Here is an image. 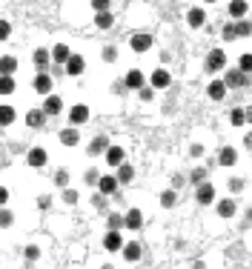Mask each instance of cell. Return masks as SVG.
<instances>
[{"mask_svg": "<svg viewBox=\"0 0 252 269\" xmlns=\"http://www.w3.org/2000/svg\"><path fill=\"white\" fill-rule=\"evenodd\" d=\"M43 120H46V112H43V109H29V112H26V123H29L32 129H40Z\"/></svg>", "mask_w": 252, "mask_h": 269, "instance_id": "9c48e42d", "label": "cell"}, {"mask_svg": "<svg viewBox=\"0 0 252 269\" xmlns=\"http://www.w3.org/2000/svg\"><path fill=\"white\" fill-rule=\"evenodd\" d=\"M106 146H109V137H106V134H98V137L89 143V155H101Z\"/></svg>", "mask_w": 252, "mask_h": 269, "instance_id": "ffe728a7", "label": "cell"}, {"mask_svg": "<svg viewBox=\"0 0 252 269\" xmlns=\"http://www.w3.org/2000/svg\"><path fill=\"white\" fill-rule=\"evenodd\" d=\"M138 98H140V101H152V89H146V83H143L138 89Z\"/></svg>", "mask_w": 252, "mask_h": 269, "instance_id": "b9f144b4", "label": "cell"}, {"mask_svg": "<svg viewBox=\"0 0 252 269\" xmlns=\"http://www.w3.org/2000/svg\"><path fill=\"white\" fill-rule=\"evenodd\" d=\"M63 63H66V75H75V78H78V75L86 69V60L81 57V54H69Z\"/></svg>", "mask_w": 252, "mask_h": 269, "instance_id": "277c9868", "label": "cell"}, {"mask_svg": "<svg viewBox=\"0 0 252 269\" xmlns=\"http://www.w3.org/2000/svg\"><path fill=\"white\" fill-rule=\"evenodd\" d=\"M34 89H37L40 95H49V89H52V75H37V78H34Z\"/></svg>", "mask_w": 252, "mask_h": 269, "instance_id": "d6986e66", "label": "cell"}, {"mask_svg": "<svg viewBox=\"0 0 252 269\" xmlns=\"http://www.w3.org/2000/svg\"><path fill=\"white\" fill-rule=\"evenodd\" d=\"M140 223H143L140 209H129V212H126V218H123V226H126V229H140Z\"/></svg>", "mask_w": 252, "mask_h": 269, "instance_id": "30bf717a", "label": "cell"}, {"mask_svg": "<svg viewBox=\"0 0 252 269\" xmlns=\"http://www.w3.org/2000/svg\"><path fill=\"white\" fill-rule=\"evenodd\" d=\"M26 161H29V166H34V169L46 166V152L43 149H32L29 155H26Z\"/></svg>", "mask_w": 252, "mask_h": 269, "instance_id": "5bb4252c", "label": "cell"}, {"mask_svg": "<svg viewBox=\"0 0 252 269\" xmlns=\"http://www.w3.org/2000/svg\"><path fill=\"white\" fill-rule=\"evenodd\" d=\"M34 63H37V69H46V63H49V52L37 49V52H34Z\"/></svg>", "mask_w": 252, "mask_h": 269, "instance_id": "1f68e13d", "label": "cell"}, {"mask_svg": "<svg viewBox=\"0 0 252 269\" xmlns=\"http://www.w3.org/2000/svg\"><path fill=\"white\" fill-rule=\"evenodd\" d=\"M12 220H15V215L9 209H0V226H12Z\"/></svg>", "mask_w": 252, "mask_h": 269, "instance_id": "836d02e7", "label": "cell"}, {"mask_svg": "<svg viewBox=\"0 0 252 269\" xmlns=\"http://www.w3.org/2000/svg\"><path fill=\"white\" fill-rule=\"evenodd\" d=\"M203 3H215V0H203Z\"/></svg>", "mask_w": 252, "mask_h": 269, "instance_id": "f5cc1de1", "label": "cell"}, {"mask_svg": "<svg viewBox=\"0 0 252 269\" xmlns=\"http://www.w3.org/2000/svg\"><path fill=\"white\" fill-rule=\"evenodd\" d=\"M186 20H189V26H192V29H198V26H203V20H206V15H203V9H189V15H186Z\"/></svg>", "mask_w": 252, "mask_h": 269, "instance_id": "44dd1931", "label": "cell"}, {"mask_svg": "<svg viewBox=\"0 0 252 269\" xmlns=\"http://www.w3.org/2000/svg\"><path fill=\"white\" fill-rule=\"evenodd\" d=\"M69 120H72V126H81V123H86V120H89V106H84V103L72 106V109H69Z\"/></svg>", "mask_w": 252, "mask_h": 269, "instance_id": "3957f363", "label": "cell"}, {"mask_svg": "<svg viewBox=\"0 0 252 269\" xmlns=\"http://www.w3.org/2000/svg\"><path fill=\"white\" fill-rule=\"evenodd\" d=\"M235 26H224V40H235Z\"/></svg>", "mask_w": 252, "mask_h": 269, "instance_id": "7dc6e473", "label": "cell"}, {"mask_svg": "<svg viewBox=\"0 0 252 269\" xmlns=\"http://www.w3.org/2000/svg\"><path fill=\"white\" fill-rule=\"evenodd\" d=\"M92 201H95V206H106V195H103V192H101V195H95Z\"/></svg>", "mask_w": 252, "mask_h": 269, "instance_id": "f907efd6", "label": "cell"}, {"mask_svg": "<svg viewBox=\"0 0 252 269\" xmlns=\"http://www.w3.org/2000/svg\"><path fill=\"white\" fill-rule=\"evenodd\" d=\"M55 184H57V186H66L69 184V172H66V169H60V172L55 175Z\"/></svg>", "mask_w": 252, "mask_h": 269, "instance_id": "8d00e7d4", "label": "cell"}, {"mask_svg": "<svg viewBox=\"0 0 252 269\" xmlns=\"http://www.w3.org/2000/svg\"><path fill=\"white\" fill-rule=\"evenodd\" d=\"M15 120V109L12 106H0V126H9Z\"/></svg>", "mask_w": 252, "mask_h": 269, "instance_id": "4dcf8cb0", "label": "cell"}, {"mask_svg": "<svg viewBox=\"0 0 252 269\" xmlns=\"http://www.w3.org/2000/svg\"><path fill=\"white\" fill-rule=\"evenodd\" d=\"M120 161H123V149L120 146H106V163L109 166H118Z\"/></svg>", "mask_w": 252, "mask_h": 269, "instance_id": "ac0fdd59", "label": "cell"}, {"mask_svg": "<svg viewBox=\"0 0 252 269\" xmlns=\"http://www.w3.org/2000/svg\"><path fill=\"white\" fill-rule=\"evenodd\" d=\"M123 226V215H109V229H120Z\"/></svg>", "mask_w": 252, "mask_h": 269, "instance_id": "f35d334b", "label": "cell"}, {"mask_svg": "<svg viewBox=\"0 0 252 269\" xmlns=\"http://www.w3.org/2000/svg\"><path fill=\"white\" fill-rule=\"evenodd\" d=\"M169 86V72L167 69H155L152 72V89H167Z\"/></svg>", "mask_w": 252, "mask_h": 269, "instance_id": "8fae6325", "label": "cell"}, {"mask_svg": "<svg viewBox=\"0 0 252 269\" xmlns=\"http://www.w3.org/2000/svg\"><path fill=\"white\" fill-rule=\"evenodd\" d=\"M221 166H235V161H238V152L232 149V146H224V149H221Z\"/></svg>", "mask_w": 252, "mask_h": 269, "instance_id": "2e32d148", "label": "cell"}, {"mask_svg": "<svg viewBox=\"0 0 252 269\" xmlns=\"http://www.w3.org/2000/svg\"><path fill=\"white\" fill-rule=\"evenodd\" d=\"M149 46H152V37H149V34H135V37H132V49L138 52V54L149 52Z\"/></svg>", "mask_w": 252, "mask_h": 269, "instance_id": "7c38bea8", "label": "cell"}, {"mask_svg": "<svg viewBox=\"0 0 252 269\" xmlns=\"http://www.w3.org/2000/svg\"><path fill=\"white\" fill-rule=\"evenodd\" d=\"M60 109H63V101H60L57 95H49L46 103H43V112H46V115H57Z\"/></svg>", "mask_w": 252, "mask_h": 269, "instance_id": "9a60e30c", "label": "cell"}, {"mask_svg": "<svg viewBox=\"0 0 252 269\" xmlns=\"http://www.w3.org/2000/svg\"><path fill=\"white\" fill-rule=\"evenodd\" d=\"M206 92H209L212 101H224V98H226V86H224V81H212Z\"/></svg>", "mask_w": 252, "mask_h": 269, "instance_id": "4fadbf2b", "label": "cell"}, {"mask_svg": "<svg viewBox=\"0 0 252 269\" xmlns=\"http://www.w3.org/2000/svg\"><path fill=\"white\" fill-rule=\"evenodd\" d=\"M86 181H89V184H95V181H98V172H95V169H89V172H86Z\"/></svg>", "mask_w": 252, "mask_h": 269, "instance_id": "816d5d0a", "label": "cell"}, {"mask_svg": "<svg viewBox=\"0 0 252 269\" xmlns=\"http://www.w3.org/2000/svg\"><path fill=\"white\" fill-rule=\"evenodd\" d=\"M37 255H40V249H37V246H29V249H26V261L32 264V261H37Z\"/></svg>", "mask_w": 252, "mask_h": 269, "instance_id": "bcb514c9", "label": "cell"}, {"mask_svg": "<svg viewBox=\"0 0 252 269\" xmlns=\"http://www.w3.org/2000/svg\"><path fill=\"white\" fill-rule=\"evenodd\" d=\"M60 143H63V146H78V143H81V132H78V126L63 129V132H60Z\"/></svg>", "mask_w": 252, "mask_h": 269, "instance_id": "ba28073f", "label": "cell"}, {"mask_svg": "<svg viewBox=\"0 0 252 269\" xmlns=\"http://www.w3.org/2000/svg\"><path fill=\"white\" fill-rule=\"evenodd\" d=\"M15 92V78L12 75H0V95L6 98V95H12Z\"/></svg>", "mask_w": 252, "mask_h": 269, "instance_id": "603a6c76", "label": "cell"}, {"mask_svg": "<svg viewBox=\"0 0 252 269\" xmlns=\"http://www.w3.org/2000/svg\"><path fill=\"white\" fill-rule=\"evenodd\" d=\"M115 178H118V184H129V181L135 178L132 166H126V163L120 161V163H118V175H115Z\"/></svg>", "mask_w": 252, "mask_h": 269, "instance_id": "7402d4cb", "label": "cell"}, {"mask_svg": "<svg viewBox=\"0 0 252 269\" xmlns=\"http://www.w3.org/2000/svg\"><path fill=\"white\" fill-rule=\"evenodd\" d=\"M98 189H101L103 195H115L118 192V178H112V175H103L101 181H95Z\"/></svg>", "mask_w": 252, "mask_h": 269, "instance_id": "52a82bcc", "label": "cell"}, {"mask_svg": "<svg viewBox=\"0 0 252 269\" xmlns=\"http://www.w3.org/2000/svg\"><path fill=\"white\" fill-rule=\"evenodd\" d=\"M175 201H178V198H175V192H164V195H161V206H175Z\"/></svg>", "mask_w": 252, "mask_h": 269, "instance_id": "d6a6232c", "label": "cell"}, {"mask_svg": "<svg viewBox=\"0 0 252 269\" xmlns=\"http://www.w3.org/2000/svg\"><path fill=\"white\" fill-rule=\"evenodd\" d=\"M247 118H250V112H247V109H232V112H229V120H232L235 126H244Z\"/></svg>", "mask_w": 252, "mask_h": 269, "instance_id": "83f0119b", "label": "cell"}, {"mask_svg": "<svg viewBox=\"0 0 252 269\" xmlns=\"http://www.w3.org/2000/svg\"><path fill=\"white\" fill-rule=\"evenodd\" d=\"M69 54H72V52H69V46H66V43H57V46H55V52H52V57H55L57 63H63V60H66Z\"/></svg>", "mask_w": 252, "mask_h": 269, "instance_id": "f546056e", "label": "cell"}, {"mask_svg": "<svg viewBox=\"0 0 252 269\" xmlns=\"http://www.w3.org/2000/svg\"><path fill=\"white\" fill-rule=\"evenodd\" d=\"M224 66H226V54L221 49H212L209 57H206V69H209V72H221Z\"/></svg>", "mask_w": 252, "mask_h": 269, "instance_id": "7a4b0ae2", "label": "cell"}, {"mask_svg": "<svg viewBox=\"0 0 252 269\" xmlns=\"http://www.w3.org/2000/svg\"><path fill=\"white\" fill-rule=\"evenodd\" d=\"M241 189H244V181L241 178H232L229 181V192H241Z\"/></svg>", "mask_w": 252, "mask_h": 269, "instance_id": "f6af8a7d", "label": "cell"}, {"mask_svg": "<svg viewBox=\"0 0 252 269\" xmlns=\"http://www.w3.org/2000/svg\"><path fill=\"white\" fill-rule=\"evenodd\" d=\"M215 201V186L212 184H198V203H201V206H209V203Z\"/></svg>", "mask_w": 252, "mask_h": 269, "instance_id": "8992f818", "label": "cell"}, {"mask_svg": "<svg viewBox=\"0 0 252 269\" xmlns=\"http://www.w3.org/2000/svg\"><path fill=\"white\" fill-rule=\"evenodd\" d=\"M247 83H250V78H247L241 69L226 72V78H224V86H226V89H238V86H247Z\"/></svg>", "mask_w": 252, "mask_h": 269, "instance_id": "6da1fadb", "label": "cell"}, {"mask_svg": "<svg viewBox=\"0 0 252 269\" xmlns=\"http://www.w3.org/2000/svg\"><path fill=\"white\" fill-rule=\"evenodd\" d=\"M218 215L221 218H232V215H235V203L232 201H221L218 203Z\"/></svg>", "mask_w": 252, "mask_h": 269, "instance_id": "f1b7e54d", "label": "cell"}, {"mask_svg": "<svg viewBox=\"0 0 252 269\" xmlns=\"http://www.w3.org/2000/svg\"><path fill=\"white\" fill-rule=\"evenodd\" d=\"M115 57H118V49H115V46H106V49H103V60H106V63H112Z\"/></svg>", "mask_w": 252, "mask_h": 269, "instance_id": "e575fe53", "label": "cell"}, {"mask_svg": "<svg viewBox=\"0 0 252 269\" xmlns=\"http://www.w3.org/2000/svg\"><path fill=\"white\" fill-rule=\"evenodd\" d=\"M189 152H192V158H201V155H203V146H201V143H195Z\"/></svg>", "mask_w": 252, "mask_h": 269, "instance_id": "c3c4849f", "label": "cell"}, {"mask_svg": "<svg viewBox=\"0 0 252 269\" xmlns=\"http://www.w3.org/2000/svg\"><path fill=\"white\" fill-rule=\"evenodd\" d=\"M123 249V258L126 261H138L140 258V243H126V246H120Z\"/></svg>", "mask_w": 252, "mask_h": 269, "instance_id": "484cf974", "label": "cell"}, {"mask_svg": "<svg viewBox=\"0 0 252 269\" xmlns=\"http://www.w3.org/2000/svg\"><path fill=\"white\" fill-rule=\"evenodd\" d=\"M17 72V60L12 54H3L0 57V75H15Z\"/></svg>", "mask_w": 252, "mask_h": 269, "instance_id": "e0dca14e", "label": "cell"}, {"mask_svg": "<svg viewBox=\"0 0 252 269\" xmlns=\"http://www.w3.org/2000/svg\"><path fill=\"white\" fill-rule=\"evenodd\" d=\"M126 86H129V89H140V86H143V72L132 69V72L126 75Z\"/></svg>", "mask_w": 252, "mask_h": 269, "instance_id": "cb8c5ba5", "label": "cell"}, {"mask_svg": "<svg viewBox=\"0 0 252 269\" xmlns=\"http://www.w3.org/2000/svg\"><path fill=\"white\" fill-rule=\"evenodd\" d=\"M112 23H115V17L109 15V9H106V12H98V17H95V26H98V29H109Z\"/></svg>", "mask_w": 252, "mask_h": 269, "instance_id": "d4e9b609", "label": "cell"}, {"mask_svg": "<svg viewBox=\"0 0 252 269\" xmlns=\"http://www.w3.org/2000/svg\"><path fill=\"white\" fill-rule=\"evenodd\" d=\"M9 32H12V26H9L6 20H0V40H6V37H9Z\"/></svg>", "mask_w": 252, "mask_h": 269, "instance_id": "ee69618b", "label": "cell"}, {"mask_svg": "<svg viewBox=\"0 0 252 269\" xmlns=\"http://www.w3.org/2000/svg\"><path fill=\"white\" fill-rule=\"evenodd\" d=\"M63 201L66 203H78V192H75V189H66V192H63Z\"/></svg>", "mask_w": 252, "mask_h": 269, "instance_id": "7bdbcfd3", "label": "cell"}, {"mask_svg": "<svg viewBox=\"0 0 252 269\" xmlns=\"http://www.w3.org/2000/svg\"><path fill=\"white\" fill-rule=\"evenodd\" d=\"M92 9L95 12H106L109 9V0H92Z\"/></svg>", "mask_w": 252, "mask_h": 269, "instance_id": "60d3db41", "label": "cell"}, {"mask_svg": "<svg viewBox=\"0 0 252 269\" xmlns=\"http://www.w3.org/2000/svg\"><path fill=\"white\" fill-rule=\"evenodd\" d=\"M203 178H206V172H203V169H195V172L189 175V181H192V184H201Z\"/></svg>", "mask_w": 252, "mask_h": 269, "instance_id": "ab89813d", "label": "cell"}, {"mask_svg": "<svg viewBox=\"0 0 252 269\" xmlns=\"http://www.w3.org/2000/svg\"><path fill=\"white\" fill-rule=\"evenodd\" d=\"M103 246H106L109 252H118L120 246H123V235H120L118 229H109L106 238H103Z\"/></svg>", "mask_w": 252, "mask_h": 269, "instance_id": "5b68a950", "label": "cell"}, {"mask_svg": "<svg viewBox=\"0 0 252 269\" xmlns=\"http://www.w3.org/2000/svg\"><path fill=\"white\" fill-rule=\"evenodd\" d=\"M229 15L232 17H244L247 15V0H232V3H229Z\"/></svg>", "mask_w": 252, "mask_h": 269, "instance_id": "4316f807", "label": "cell"}, {"mask_svg": "<svg viewBox=\"0 0 252 269\" xmlns=\"http://www.w3.org/2000/svg\"><path fill=\"white\" fill-rule=\"evenodd\" d=\"M238 66H241V72H244V75H250V66H252V57H250V54H241V63H238Z\"/></svg>", "mask_w": 252, "mask_h": 269, "instance_id": "d590c367", "label": "cell"}, {"mask_svg": "<svg viewBox=\"0 0 252 269\" xmlns=\"http://www.w3.org/2000/svg\"><path fill=\"white\" fill-rule=\"evenodd\" d=\"M235 34H241V37H250V23H247V20H241V23L235 26Z\"/></svg>", "mask_w": 252, "mask_h": 269, "instance_id": "74e56055", "label": "cell"}, {"mask_svg": "<svg viewBox=\"0 0 252 269\" xmlns=\"http://www.w3.org/2000/svg\"><path fill=\"white\" fill-rule=\"evenodd\" d=\"M6 201H9V189H6V186H0V206H3Z\"/></svg>", "mask_w": 252, "mask_h": 269, "instance_id": "681fc988", "label": "cell"}]
</instances>
